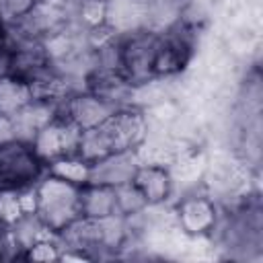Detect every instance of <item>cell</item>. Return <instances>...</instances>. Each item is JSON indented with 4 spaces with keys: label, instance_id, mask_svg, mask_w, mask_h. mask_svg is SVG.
Instances as JSON below:
<instances>
[{
    "label": "cell",
    "instance_id": "17",
    "mask_svg": "<svg viewBox=\"0 0 263 263\" xmlns=\"http://www.w3.org/2000/svg\"><path fill=\"white\" fill-rule=\"evenodd\" d=\"M37 0H0V23L6 27L16 25Z\"/></svg>",
    "mask_w": 263,
    "mask_h": 263
},
{
    "label": "cell",
    "instance_id": "10",
    "mask_svg": "<svg viewBox=\"0 0 263 263\" xmlns=\"http://www.w3.org/2000/svg\"><path fill=\"white\" fill-rule=\"evenodd\" d=\"M140 166V158L136 150L113 152L90 164V181L117 187L121 183H129Z\"/></svg>",
    "mask_w": 263,
    "mask_h": 263
},
{
    "label": "cell",
    "instance_id": "13",
    "mask_svg": "<svg viewBox=\"0 0 263 263\" xmlns=\"http://www.w3.org/2000/svg\"><path fill=\"white\" fill-rule=\"evenodd\" d=\"M33 103L31 84L8 72H0V115L14 117Z\"/></svg>",
    "mask_w": 263,
    "mask_h": 263
},
{
    "label": "cell",
    "instance_id": "1",
    "mask_svg": "<svg viewBox=\"0 0 263 263\" xmlns=\"http://www.w3.org/2000/svg\"><path fill=\"white\" fill-rule=\"evenodd\" d=\"M35 214L55 234L74 222L80 214V185L45 173L35 185Z\"/></svg>",
    "mask_w": 263,
    "mask_h": 263
},
{
    "label": "cell",
    "instance_id": "8",
    "mask_svg": "<svg viewBox=\"0 0 263 263\" xmlns=\"http://www.w3.org/2000/svg\"><path fill=\"white\" fill-rule=\"evenodd\" d=\"M177 220L183 232L191 236L210 234L218 226V210L205 195H187L177 205Z\"/></svg>",
    "mask_w": 263,
    "mask_h": 263
},
{
    "label": "cell",
    "instance_id": "6",
    "mask_svg": "<svg viewBox=\"0 0 263 263\" xmlns=\"http://www.w3.org/2000/svg\"><path fill=\"white\" fill-rule=\"evenodd\" d=\"M117 111L111 103L103 101L101 97L92 95L90 90H76L70 92L58 107V113L70 119L78 129H88L99 123H103L107 117H111Z\"/></svg>",
    "mask_w": 263,
    "mask_h": 263
},
{
    "label": "cell",
    "instance_id": "12",
    "mask_svg": "<svg viewBox=\"0 0 263 263\" xmlns=\"http://www.w3.org/2000/svg\"><path fill=\"white\" fill-rule=\"evenodd\" d=\"M80 214L90 218H105L117 214L115 187L103 183H84L80 187Z\"/></svg>",
    "mask_w": 263,
    "mask_h": 263
},
{
    "label": "cell",
    "instance_id": "3",
    "mask_svg": "<svg viewBox=\"0 0 263 263\" xmlns=\"http://www.w3.org/2000/svg\"><path fill=\"white\" fill-rule=\"evenodd\" d=\"M47 173V164L29 142L12 140L0 146V191L35 187Z\"/></svg>",
    "mask_w": 263,
    "mask_h": 263
},
{
    "label": "cell",
    "instance_id": "5",
    "mask_svg": "<svg viewBox=\"0 0 263 263\" xmlns=\"http://www.w3.org/2000/svg\"><path fill=\"white\" fill-rule=\"evenodd\" d=\"M193 53V33L181 21L173 23L160 31V43L154 62V76H173L179 74L191 60Z\"/></svg>",
    "mask_w": 263,
    "mask_h": 263
},
{
    "label": "cell",
    "instance_id": "4",
    "mask_svg": "<svg viewBox=\"0 0 263 263\" xmlns=\"http://www.w3.org/2000/svg\"><path fill=\"white\" fill-rule=\"evenodd\" d=\"M80 132L70 119H66L64 115L55 113L33 138L31 146L35 148V152L41 156V160L45 164L62 158V156H70L76 154L78 150V140H80Z\"/></svg>",
    "mask_w": 263,
    "mask_h": 263
},
{
    "label": "cell",
    "instance_id": "16",
    "mask_svg": "<svg viewBox=\"0 0 263 263\" xmlns=\"http://www.w3.org/2000/svg\"><path fill=\"white\" fill-rule=\"evenodd\" d=\"M115 205H117V214L127 220L148 208L146 199L142 197V193L138 191V187L132 181L115 187Z\"/></svg>",
    "mask_w": 263,
    "mask_h": 263
},
{
    "label": "cell",
    "instance_id": "2",
    "mask_svg": "<svg viewBox=\"0 0 263 263\" xmlns=\"http://www.w3.org/2000/svg\"><path fill=\"white\" fill-rule=\"evenodd\" d=\"M160 43V31L154 29H134L119 35V70L134 84L142 86L152 82L154 62Z\"/></svg>",
    "mask_w": 263,
    "mask_h": 263
},
{
    "label": "cell",
    "instance_id": "14",
    "mask_svg": "<svg viewBox=\"0 0 263 263\" xmlns=\"http://www.w3.org/2000/svg\"><path fill=\"white\" fill-rule=\"evenodd\" d=\"M70 18L84 33H92L107 25L109 0H70Z\"/></svg>",
    "mask_w": 263,
    "mask_h": 263
},
{
    "label": "cell",
    "instance_id": "9",
    "mask_svg": "<svg viewBox=\"0 0 263 263\" xmlns=\"http://www.w3.org/2000/svg\"><path fill=\"white\" fill-rule=\"evenodd\" d=\"M86 90L92 95L101 97L103 101L111 103L113 107H127L132 101V95L136 86L123 76L121 70H111V68H95L86 78Z\"/></svg>",
    "mask_w": 263,
    "mask_h": 263
},
{
    "label": "cell",
    "instance_id": "19",
    "mask_svg": "<svg viewBox=\"0 0 263 263\" xmlns=\"http://www.w3.org/2000/svg\"><path fill=\"white\" fill-rule=\"evenodd\" d=\"M8 51H10V35H8L6 25L0 23V72H4Z\"/></svg>",
    "mask_w": 263,
    "mask_h": 263
},
{
    "label": "cell",
    "instance_id": "15",
    "mask_svg": "<svg viewBox=\"0 0 263 263\" xmlns=\"http://www.w3.org/2000/svg\"><path fill=\"white\" fill-rule=\"evenodd\" d=\"M47 173L62 177L74 185H84L90 181V162H86L82 156L78 154H70V156H62L53 162L47 164Z\"/></svg>",
    "mask_w": 263,
    "mask_h": 263
},
{
    "label": "cell",
    "instance_id": "7",
    "mask_svg": "<svg viewBox=\"0 0 263 263\" xmlns=\"http://www.w3.org/2000/svg\"><path fill=\"white\" fill-rule=\"evenodd\" d=\"M51 58L43 45V41H12L10 43V51L6 58V66L4 72L18 76L27 82H33L37 76H41L45 70H49Z\"/></svg>",
    "mask_w": 263,
    "mask_h": 263
},
{
    "label": "cell",
    "instance_id": "11",
    "mask_svg": "<svg viewBox=\"0 0 263 263\" xmlns=\"http://www.w3.org/2000/svg\"><path fill=\"white\" fill-rule=\"evenodd\" d=\"M132 183L138 187V191L142 193V197L146 199L148 205H158L164 203L171 193H173V179L171 173L162 166V164H142L138 166Z\"/></svg>",
    "mask_w": 263,
    "mask_h": 263
},
{
    "label": "cell",
    "instance_id": "18",
    "mask_svg": "<svg viewBox=\"0 0 263 263\" xmlns=\"http://www.w3.org/2000/svg\"><path fill=\"white\" fill-rule=\"evenodd\" d=\"M12 140H16L14 121H12V117L0 115V146L6 144V142H12Z\"/></svg>",
    "mask_w": 263,
    "mask_h": 263
}]
</instances>
